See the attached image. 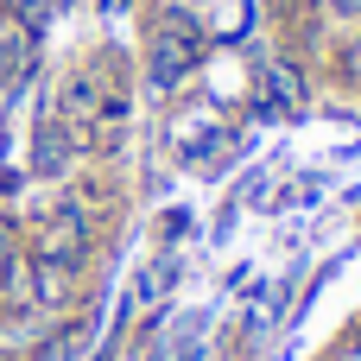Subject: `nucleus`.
Returning <instances> with one entry per match:
<instances>
[{"mask_svg": "<svg viewBox=\"0 0 361 361\" xmlns=\"http://www.w3.org/2000/svg\"><path fill=\"white\" fill-rule=\"evenodd\" d=\"M89 247H95V235H89V209L82 203H57L44 222H38V235H32V260H51V267H82L89 260Z\"/></svg>", "mask_w": 361, "mask_h": 361, "instance_id": "f03ea898", "label": "nucleus"}, {"mask_svg": "<svg viewBox=\"0 0 361 361\" xmlns=\"http://www.w3.org/2000/svg\"><path fill=\"white\" fill-rule=\"evenodd\" d=\"M203 25L184 13V6H165L152 25H146V82L152 89H178V82H190L197 76V63H203Z\"/></svg>", "mask_w": 361, "mask_h": 361, "instance_id": "f257e3e1", "label": "nucleus"}, {"mask_svg": "<svg viewBox=\"0 0 361 361\" xmlns=\"http://www.w3.org/2000/svg\"><path fill=\"white\" fill-rule=\"evenodd\" d=\"M70 355H76L70 343H44V349H38V355H32V361H70Z\"/></svg>", "mask_w": 361, "mask_h": 361, "instance_id": "0eeeda50", "label": "nucleus"}, {"mask_svg": "<svg viewBox=\"0 0 361 361\" xmlns=\"http://www.w3.org/2000/svg\"><path fill=\"white\" fill-rule=\"evenodd\" d=\"M25 76H32V32L0 19V95H13Z\"/></svg>", "mask_w": 361, "mask_h": 361, "instance_id": "20e7f679", "label": "nucleus"}, {"mask_svg": "<svg viewBox=\"0 0 361 361\" xmlns=\"http://www.w3.org/2000/svg\"><path fill=\"white\" fill-rule=\"evenodd\" d=\"M13 260H19V235H13V216L0 209V273H6Z\"/></svg>", "mask_w": 361, "mask_h": 361, "instance_id": "423d86ee", "label": "nucleus"}, {"mask_svg": "<svg viewBox=\"0 0 361 361\" xmlns=\"http://www.w3.org/2000/svg\"><path fill=\"white\" fill-rule=\"evenodd\" d=\"M330 361H361V343H349V349H336Z\"/></svg>", "mask_w": 361, "mask_h": 361, "instance_id": "6e6552de", "label": "nucleus"}, {"mask_svg": "<svg viewBox=\"0 0 361 361\" xmlns=\"http://www.w3.org/2000/svg\"><path fill=\"white\" fill-rule=\"evenodd\" d=\"M76 140H82V133H76L70 121H57V114H44V121H38V146H32V165H38L44 178H57V171L70 165V152H76Z\"/></svg>", "mask_w": 361, "mask_h": 361, "instance_id": "7ed1b4c3", "label": "nucleus"}, {"mask_svg": "<svg viewBox=\"0 0 361 361\" xmlns=\"http://www.w3.org/2000/svg\"><path fill=\"white\" fill-rule=\"evenodd\" d=\"M6 19L25 25V32H38V25L51 19V0H6Z\"/></svg>", "mask_w": 361, "mask_h": 361, "instance_id": "39448f33", "label": "nucleus"}, {"mask_svg": "<svg viewBox=\"0 0 361 361\" xmlns=\"http://www.w3.org/2000/svg\"><path fill=\"white\" fill-rule=\"evenodd\" d=\"M336 13H361V0H336Z\"/></svg>", "mask_w": 361, "mask_h": 361, "instance_id": "1a4fd4ad", "label": "nucleus"}]
</instances>
